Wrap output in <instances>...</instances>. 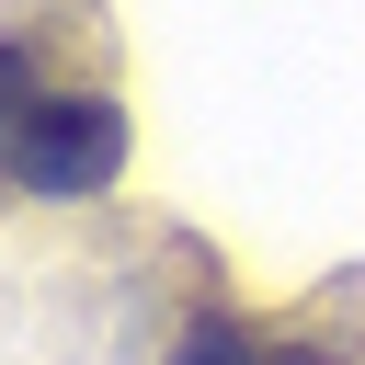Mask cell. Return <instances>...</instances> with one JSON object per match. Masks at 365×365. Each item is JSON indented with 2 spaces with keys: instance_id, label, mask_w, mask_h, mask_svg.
I'll return each mask as SVG.
<instances>
[{
  "instance_id": "cell-1",
  "label": "cell",
  "mask_w": 365,
  "mask_h": 365,
  "mask_svg": "<svg viewBox=\"0 0 365 365\" xmlns=\"http://www.w3.org/2000/svg\"><path fill=\"white\" fill-rule=\"evenodd\" d=\"M0 114H11V182L34 205H68V194H103L125 171V103L103 80H57L46 68V34L23 23L0 46Z\"/></svg>"
},
{
  "instance_id": "cell-2",
  "label": "cell",
  "mask_w": 365,
  "mask_h": 365,
  "mask_svg": "<svg viewBox=\"0 0 365 365\" xmlns=\"http://www.w3.org/2000/svg\"><path fill=\"white\" fill-rule=\"evenodd\" d=\"M262 354H274V342H262L240 308H194V319L171 331V365H262Z\"/></svg>"
},
{
  "instance_id": "cell-3",
  "label": "cell",
  "mask_w": 365,
  "mask_h": 365,
  "mask_svg": "<svg viewBox=\"0 0 365 365\" xmlns=\"http://www.w3.org/2000/svg\"><path fill=\"white\" fill-rule=\"evenodd\" d=\"M262 365H354V354H331V342H274Z\"/></svg>"
}]
</instances>
